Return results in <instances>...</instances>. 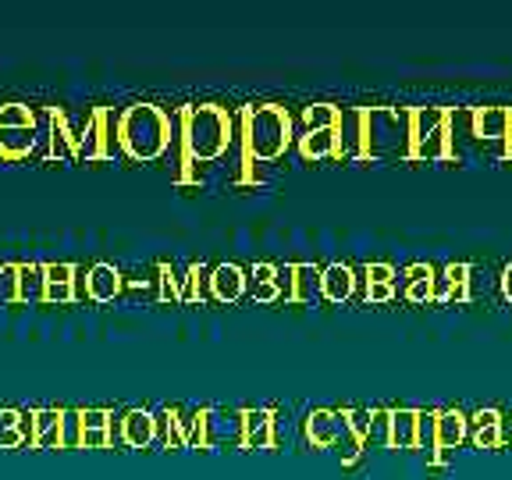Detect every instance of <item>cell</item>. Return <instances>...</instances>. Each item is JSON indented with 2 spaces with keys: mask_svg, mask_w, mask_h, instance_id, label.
Listing matches in <instances>:
<instances>
[{
  "mask_svg": "<svg viewBox=\"0 0 512 480\" xmlns=\"http://www.w3.org/2000/svg\"><path fill=\"white\" fill-rule=\"evenodd\" d=\"M118 143L125 146L132 157L153 160L157 153H164V146L171 143V121L150 104L128 107L118 121Z\"/></svg>",
  "mask_w": 512,
  "mask_h": 480,
  "instance_id": "1",
  "label": "cell"
},
{
  "mask_svg": "<svg viewBox=\"0 0 512 480\" xmlns=\"http://www.w3.org/2000/svg\"><path fill=\"white\" fill-rule=\"evenodd\" d=\"M185 143L200 160H210L228 146V118L217 107H200L185 114Z\"/></svg>",
  "mask_w": 512,
  "mask_h": 480,
  "instance_id": "2",
  "label": "cell"
},
{
  "mask_svg": "<svg viewBox=\"0 0 512 480\" xmlns=\"http://www.w3.org/2000/svg\"><path fill=\"white\" fill-rule=\"evenodd\" d=\"M249 136L256 157H278L288 143V118L274 107H260L249 114Z\"/></svg>",
  "mask_w": 512,
  "mask_h": 480,
  "instance_id": "3",
  "label": "cell"
},
{
  "mask_svg": "<svg viewBox=\"0 0 512 480\" xmlns=\"http://www.w3.org/2000/svg\"><path fill=\"white\" fill-rule=\"evenodd\" d=\"M32 136H36V125L25 107L11 104L0 111V153L4 157H22L32 146Z\"/></svg>",
  "mask_w": 512,
  "mask_h": 480,
  "instance_id": "4",
  "label": "cell"
}]
</instances>
